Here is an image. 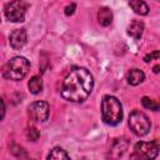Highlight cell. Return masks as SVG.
I'll list each match as a JSON object with an SVG mask.
<instances>
[{"label":"cell","mask_w":160,"mask_h":160,"mask_svg":"<svg viewBox=\"0 0 160 160\" xmlns=\"http://www.w3.org/2000/svg\"><path fill=\"white\" fill-rule=\"evenodd\" d=\"M141 104L146 109H150V110H154V111H160V104H156L154 100H151L146 96H144L141 99Z\"/></svg>","instance_id":"obj_16"},{"label":"cell","mask_w":160,"mask_h":160,"mask_svg":"<svg viewBox=\"0 0 160 160\" xmlns=\"http://www.w3.org/2000/svg\"><path fill=\"white\" fill-rule=\"evenodd\" d=\"M26 138L30 140V141H36L39 138H40V132L34 126H30L28 130H26Z\"/></svg>","instance_id":"obj_17"},{"label":"cell","mask_w":160,"mask_h":160,"mask_svg":"<svg viewBox=\"0 0 160 160\" xmlns=\"http://www.w3.org/2000/svg\"><path fill=\"white\" fill-rule=\"evenodd\" d=\"M145 79V74L142 70H139V69H131L128 74H126V80L130 85L132 86H136L139 84H141Z\"/></svg>","instance_id":"obj_10"},{"label":"cell","mask_w":160,"mask_h":160,"mask_svg":"<svg viewBox=\"0 0 160 160\" xmlns=\"http://www.w3.org/2000/svg\"><path fill=\"white\" fill-rule=\"evenodd\" d=\"M144 61L146 64H150L152 68V72L159 74L160 72V51H155L151 54H148L144 58Z\"/></svg>","instance_id":"obj_11"},{"label":"cell","mask_w":160,"mask_h":160,"mask_svg":"<svg viewBox=\"0 0 160 160\" xmlns=\"http://www.w3.org/2000/svg\"><path fill=\"white\" fill-rule=\"evenodd\" d=\"M142 32H144V22L140 20H132L128 26V34L135 40H139L142 36Z\"/></svg>","instance_id":"obj_9"},{"label":"cell","mask_w":160,"mask_h":160,"mask_svg":"<svg viewBox=\"0 0 160 160\" xmlns=\"http://www.w3.org/2000/svg\"><path fill=\"white\" fill-rule=\"evenodd\" d=\"M101 118L102 121L110 126H115L121 122L122 106L121 102L112 95H106L101 101Z\"/></svg>","instance_id":"obj_2"},{"label":"cell","mask_w":160,"mask_h":160,"mask_svg":"<svg viewBox=\"0 0 160 160\" xmlns=\"http://www.w3.org/2000/svg\"><path fill=\"white\" fill-rule=\"evenodd\" d=\"M129 5L139 15H148L149 12V6L142 0H129Z\"/></svg>","instance_id":"obj_13"},{"label":"cell","mask_w":160,"mask_h":160,"mask_svg":"<svg viewBox=\"0 0 160 160\" xmlns=\"http://www.w3.org/2000/svg\"><path fill=\"white\" fill-rule=\"evenodd\" d=\"M98 19H99V22L102 25V26H109L112 21V12L109 8L104 6V8H100L99 9V12H98Z\"/></svg>","instance_id":"obj_12"},{"label":"cell","mask_w":160,"mask_h":160,"mask_svg":"<svg viewBox=\"0 0 160 160\" xmlns=\"http://www.w3.org/2000/svg\"><path fill=\"white\" fill-rule=\"evenodd\" d=\"M159 154L158 141H140L134 146V152L130 155L131 159H155Z\"/></svg>","instance_id":"obj_5"},{"label":"cell","mask_w":160,"mask_h":160,"mask_svg":"<svg viewBox=\"0 0 160 160\" xmlns=\"http://www.w3.org/2000/svg\"><path fill=\"white\" fill-rule=\"evenodd\" d=\"M9 42H10V46H11L14 50H20V49H22L24 45L26 44V30H25V29L14 30V31L10 34Z\"/></svg>","instance_id":"obj_8"},{"label":"cell","mask_w":160,"mask_h":160,"mask_svg":"<svg viewBox=\"0 0 160 160\" xmlns=\"http://www.w3.org/2000/svg\"><path fill=\"white\" fill-rule=\"evenodd\" d=\"M75 9H76V5L72 2V4H70V5H68L66 8H65V15L66 16H70V15H72L74 14V11H75Z\"/></svg>","instance_id":"obj_18"},{"label":"cell","mask_w":160,"mask_h":160,"mask_svg":"<svg viewBox=\"0 0 160 160\" xmlns=\"http://www.w3.org/2000/svg\"><path fill=\"white\" fill-rule=\"evenodd\" d=\"M1 119H4V115H5V104H4V100H1Z\"/></svg>","instance_id":"obj_19"},{"label":"cell","mask_w":160,"mask_h":160,"mask_svg":"<svg viewBox=\"0 0 160 160\" xmlns=\"http://www.w3.org/2000/svg\"><path fill=\"white\" fill-rule=\"evenodd\" d=\"M26 14V5L22 0H12L5 6V16L11 22L24 21Z\"/></svg>","instance_id":"obj_6"},{"label":"cell","mask_w":160,"mask_h":160,"mask_svg":"<svg viewBox=\"0 0 160 160\" xmlns=\"http://www.w3.org/2000/svg\"><path fill=\"white\" fill-rule=\"evenodd\" d=\"M50 106L46 101H35L29 106V115L34 121L44 122L48 120Z\"/></svg>","instance_id":"obj_7"},{"label":"cell","mask_w":160,"mask_h":160,"mask_svg":"<svg viewBox=\"0 0 160 160\" xmlns=\"http://www.w3.org/2000/svg\"><path fill=\"white\" fill-rule=\"evenodd\" d=\"M94 88V78L84 68L71 70L62 81L61 96L71 102H82L91 94Z\"/></svg>","instance_id":"obj_1"},{"label":"cell","mask_w":160,"mask_h":160,"mask_svg":"<svg viewBox=\"0 0 160 160\" xmlns=\"http://www.w3.org/2000/svg\"><path fill=\"white\" fill-rule=\"evenodd\" d=\"M48 159L50 160V159H70V156L68 155V152L64 150V149H61V148H59V146H56V148H54L50 152H49V155H48Z\"/></svg>","instance_id":"obj_15"},{"label":"cell","mask_w":160,"mask_h":160,"mask_svg":"<svg viewBox=\"0 0 160 160\" xmlns=\"http://www.w3.org/2000/svg\"><path fill=\"white\" fill-rule=\"evenodd\" d=\"M28 88H29L30 92L34 94V95L41 92V90H42V80H41V78H39V76H32V78L29 80Z\"/></svg>","instance_id":"obj_14"},{"label":"cell","mask_w":160,"mask_h":160,"mask_svg":"<svg viewBox=\"0 0 160 160\" xmlns=\"http://www.w3.org/2000/svg\"><path fill=\"white\" fill-rule=\"evenodd\" d=\"M29 70H30L29 61L24 56H15L5 64L2 69V75L9 80L19 81L26 76Z\"/></svg>","instance_id":"obj_3"},{"label":"cell","mask_w":160,"mask_h":160,"mask_svg":"<svg viewBox=\"0 0 160 160\" xmlns=\"http://www.w3.org/2000/svg\"><path fill=\"white\" fill-rule=\"evenodd\" d=\"M129 126H130L131 131L135 135L144 136L149 132V130L151 128V124H150L149 118L144 112L135 110L129 116Z\"/></svg>","instance_id":"obj_4"}]
</instances>
